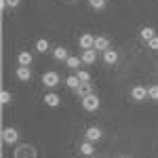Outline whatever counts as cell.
<instances>
[{"mask_svg": "<svg viewBox=\"0 0 158 158\" xmlns=\"http://www.w3.org/2000/svg\"><path fill=\"white\" fill-rule=\"evenodd\" d=\"M93 152H95V146H93V141L85 139V141L80 143V154H82V156H93Z\"/></svg>", "mask_w": 158, "mask_h": 158, "instance_id": "4fadbf2b", "label": "cell"}, {"mask_svg": "<svg viewBox=\"0 0 158 158\" xmlns=\"http://www.w3.org/2000/svg\"><path fill=\"white\" fill-rule=\"evenodd\" d=\"M89 4H91V9H97V11H101V9H106L108 0H89Z\"/></svg>", "mask_w": 158, "mask_h": 158, "instance_id": "603a6c76", "label": "cell"}, {"mask_svg": "<svg viewBox=\"0 0 158 158\" xmlns=\"http://www.w3.org/2000/svg\"><path fill=\"white\" fill-rule=\"evenodd\" d=\"M80 57H76V55H70V57H68V59H65V65H68V68H72V70H78V65H80Z\"/></svg>", "mask_w": 158, "mask_h": 158, "instance_id": "d6986e66", "label": "cell"}, {"mask_svg": "<svg viewBox=\"0 0 158 158\" xmlns=\"http://www.w3.org/2000/svg\"><path fill=\"white\" fill-rule=\"evenodd\" d=\"M110 49V38L95 36V51H108Z\"/></svg>", "mask_w": 158, "mask_h": 158, "instance_id": "5bb4252c", "label": "cell"}, {"mask_svg": "<svg viewBox=\"0 0 158 158\" xmlns=\"http://www.w3.org/2000/svg\"><path fill=\"white\" fill-rule=\"evenodd\" d=\"M36 51L38 53H47V51H49V40H47V38H38L36 40Z\"/></svg>", "mask_w": 158, "mask_h": 158, "instance_id": "ffe728a7", "label": "cell"}, {"mask_svg": "<svg viewBox=\"0 0 158 158\" xmlns=\"http://www.w3.org/2000/svg\"><path fill=\"white\" fill-rule=\"evenodd\" d=\"M59 74L57 72H53V70H51V72H44L42 74V85L47 86V89H55V86L59 85Z\"/></svg>", "mask_w": 158, "mask_h": 158, "instance_id": "3957f363", "label": "cell"}, {"mask_svg": "<svg viewBox=\"0 0 158 158\" xmlns=\"http://www.w3.org/2000/svg\"><path fill=\"white\" fill-rule=\"evenodd\" d=\"M17 141H19V131H17L15 127H6V129H2V143L13 146V143H17Z\"/></svg>", "mask_w": 158, "mask_h": 158, "instance_id": "6da1fadb", "label": "cell"}, {"mask_svg": "<svg viewBox=\"0 0 158 158\" xmlns=\"http://www.w3.org/2000/svg\"><path fill=\"white\" fill-rule=\"evenodd\" d=\"M65 2H78V0H65Z\"/></svg>", "mask_w": 158, "mask_h": 158, "instance_id": "4316f807", "label": "cell"}, {"mask_svg": "<svg viewBox=\"0 0 158 158\" xmlns=\"http://www.w3.org/2000/svg\"><path fill=\"white\" fill-rule=\"evenodd\" d=\"M80 59H82V63H86V65H93V63L97 61V51H95V49H86V51H82Z\"/></svg>", "mask_w": 158, "mask_h": 158, "instance_id": "ba28073f", "label": "cell"}, {"mask_svg": "<svg viewBox=\"0 0 158 158\" xmlns=\"http://www.w3.org/2000/svg\"><path fill=\"white\" fill-rule=\"evenodd\" d=\"M53 57L57 61H65L70 55H68V49H65V47H55V49H53Z\"/></svg>", "mask_w": 158, "mask_h": 158, "instance_id": "2e32d148", "label": "cell"}, {"mask_svg": "<svg viewBox=\"0 0 158 158\" xmlns=\"http://www.w3.org/2000/svg\"><path fill=\"white\" fill-rule=\"evenodd\" d=\"M131 158H135V156H131Z\"/></svg>", "mask_w": 158, "mask_h": 158, "instance_id": "f546056e", "label": "cell"}, {"mask_svg": "<svg viewBox=\"0 0 158 158\" xmlns=\"http://www.w3.org/2000/svg\"><path fill=\"white\" fill-rule=\"evenodd\" d=\"M15 76H17V80L27 82V80L32 78V68H30V65H19V68L15 70Z\"/></svg>", "mask_w": 158, "mask_h": 158, "instance_id": "8992f818", "label": "cell"}, {"mask_svg": "<svg viewBox=\"0 0 158 158\" xmlns=\"http://www.w3.org/2000/svg\"><path fill=\"white\" fill-rule=\"evenodd\" d=\"M76 76H78V80H80V82H91V74L86 72V70H78Z\"/></svg>", "mask_w": 158, "mask_h": 158, "instance_id": "cb8c5ba5", "label": "cell"}, {"mask_svg": "<svg viewBox=\"0 0 158 158\" xmlns=\"http://www.w3.org/2000/svg\"><path fill=\"white\" fill-rule=\"evenodd\" d=\"M78 44H80V49H82V51L95 49V36H93V34H82V36L78 38Z\"/></svg>", "mask_w": 158, "mask_h": 158, "instance_id": "52a82bcc", "label": "cell"}, {"mask_svg": "<svg viewBox=\"0 0 158 158\" xmlns=\"http://www.w3.org/2000/svg\"><path fill=\"white\" fill-rule=\"evenodd\" d=\"M118 158H127V156H118Z\"/></svg>", "mask_w": 158, "mask_h": 158, "instance_id": "83f0119b", "label": "cell"}, {"mask_svg": "<svg viewBox=\"0 0 158 158\" xmlns=\"http://www.w3.org/2000/svg\"><path fill=\"white\" fill-rule=\"evenodd\" d=\"M4 2H6V6H11V9H17L21 0H4Z\"/></svg>", "mask_w": 158, "mask_h": 158, "instance_id": "484cf974", "label": "cell"}, {"mask_svg": "<svg viewBox=\"0 0 158 158\" xmlns=\"http://www.w3.org/2000/svg\"><path fill=\"white\" fill-rule=\"evenodd\" d=\"M32 61H34V57H32L30 51H21V53L17 55V63H19V65H32Z\"/></svg>", "mask_w": 158, "mask_h": 158, "instance_id": "8fae6325", "label": "cell"}, {"mask_svg": "<svg viewBox=\"0 0 158 158\" xmlns=\"http://www.w3.org/2000/svg\"><path fill=\"white\" fill-rule=\"evenodd\" d=\"M103 61L108 63V65H114L116 61H118V53L114 49H108V51H103Z\"/></svg>", "mask_w": 158, "mask_h": 158, "instance_id": "9a60e30c", "label": "cell"}, {"mask_svg": "<svg viewBox=\"0 0 158 158\" xmlns=\"http://www.w3.org/2000/svg\"><path fill=\"white\" fill-rule=\"evenodd\" d=\"M80 103H82V108L86 110V112H95V110H99V97L93 93V95H86V97L80 99Z\"/></svg>", "mask_w": 158, "mask_h": 158, "instance_id": "7a4b0ae2", "label": "cell"}, {"mask_svg": "<svg viewBox=\"0 0 158 158\" xmlns=\"http://www.w3.org/2000/svg\"><path fill=\"white\" fill-rule=\"evenodd\" d=\"M148 47H150L152 51H158V36L150 38V40H148Z\"/></svg>", "mask_w": 158, "mask_h": 158, "instance_id": "d4e9b609", "label": "cell"}, {"mask_svg": "<svg viewBox=\"0 0 158 158\" xmlns=\"http://www.w3.org/2000/svg\"><path fill=\"white\" fill-rule=\"evenodd\" d=\"M139 36H141V40H150V38L156 36V30L154 27H150V25H146V27H141V32H139Z\"/></svg>", "mask_w": 158, "mask_h": 158, "instance_id": "e0dca14e", "label": "cell"}, {"mask_svg": "<svg viewBox=\"0 0 158 158\" xmlns=\"http://www.w3.org/2000/svg\"><path fill=\"white\" fill-rule=\"evenodd\" d=\"M148 97L152 101H158V85H150L148 86Z\"/></svg>", "mask_w": 158, "mask_h": 158, "instance_id": "44dd1931", "label": "cell"}, {"mask_svg": "<svg viewBox=\"0 0 158 158\" xmlns=\"http://www.w3.org/2000/svg\"><path fill=\"white\" fill-rule=\"evenodd\" d=\"M101 135H103V133H101V129H99V127H89V129L85 131V137L89 139V141H93V143L101 139Z\"/></svg>", "mask_w": 158, "mask_h": 158, "instance_id": "9c48e42d", "label": "cell"}, {"mask_svg": "<svg viewBox=\"0 0 158 158\" xmlns=\"http://www.w3.org/2000/svg\"><path fill=\"white\" fill-rule=\"evenodd\" d=\"M97 158H103V156H97Z\"/></svg>", "mask_w": 158, "mask_h": 158, "instance_id": "f1b7e54d", "label": "cell"}, {"mask_svg": "<svg viewBox=\"0 0 158 158\" xmlns=\"http://www.w3.org/2000/svg\"><path fill=\"white\" fill-rule=\"evenodd\" d=\"M15 158H36V150L30 146V143L19 146L17 150H15Z\"/></svg>", "mask_w": 158, "mask_h": 158, "instance_id": "277c9868", "label": "cell"}, {"mask_svg": "<svg viewBox=\"0 0 158 158\" xmlns=\"http://www.w3.org/2000/svg\"><path fill=\"white\" fill-rule=\"evenodd\" d=\"M11 101H13L11 91H6V89H4V91L0 93V103H2V106H6V103H11Z\"/></svg>", "mask_w": 158, "mask_h": 158, "instance_id": "7402d4cb", "label": "cell"}, {"mask_svg": "<svg viewBox=\"0 0 158 158\" xmlns=\"http://www.w3.org/2000/svg\"><path fill=\"white\" fill-rule=\"evenodd\" d=\"M76 93H78V97L82 99L86 95H93V86H91V82H80V86L76 89Z\"/></svg>", "mask_w": 158, "mask_h": 158, "instance_id": "7c38bea8", "label": "cell"}, {"mask_svg": "<svg viewBox=\"0 0 158 158\" xmlns=\"http://www.w3.org/2000/svg\"><path fill=\"white\" fill-rule=\"evenodd\" d=\"M65 86L76 91V89L80 86V80H78V76H76V74H74V76H68V78H65Z\"/></svg>", "mask_w": 158, "mask_h": 158, "instance_id": "ac0fdd59", "label": "cell"}, {"mask_svg": "<svg viewBox=\"0 0 158 158\" xmlns=\"http://www.w3.org/2000/svg\"><path fill=\"white\" fill-rule=\"evenodd\" d=\"M131 97H133L135 101H146L148 99V89L143 85H135L133 89H131Z\"/></svg>", "mask_w": 158, "mask_h": 158, "instance_id": "5b68a950", "label": "cell"}, {"mask_svg": "<svg viewBox=\"0 0 158 158\" xmlns=\"http://www.w3.org/2000/svg\"><path fill=\"white\" fill-rule=\"evenodd\" d=\"M42 101H44V103H47L49 108H57V106H59V103H61V97H59V95H57V93H47Z\"/></svg>", "mask_w": 158, "mask_h": 158, "instance_id": "30bf717a", "label": "cell"}]
</instances>
